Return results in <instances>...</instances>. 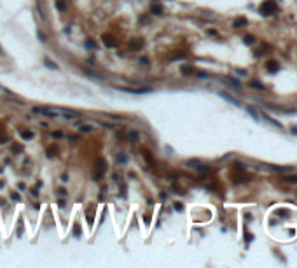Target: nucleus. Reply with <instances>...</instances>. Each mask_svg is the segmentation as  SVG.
<instances>
[{
  "instance_id": "f257e3e1",
  "label": "nucleus",
  "mask_w": 297,
  "mask_h": 268,
  "mask_svg": "<svg viewBox=\"0 0 297 268\" xmlns=\"http://www.w3.org/2000/svg\"><path fill=\"white\" fill-rule=\"evenodd\" d=\"M259 10H260L262 16H271V14L276 10V4H275V2H269V0H267V2H262Z\"/></svg>"
},
{
  "instance_id": "f03ea898",
  "label": "nucleus",
  "mask_w": 297,
  "mask_h": 268,
  "mask_svg": "<svg viewBox=\"0 0 297 268\" xmlns=\"http://www.w3.org/2000/svg\"><path fill=\"white\" fill-rule=\"evenodd\" d=\"M144 44H145V40L142 39V37H135V39H131L128 42V49L129 50H140L144 47Z\"/></svg>"
},
{
  "instance_id": "7ed1b4c3",
  "label": "nucleus",
  "mask_w": 297,
  "mask_h": 268,
  "mask_svg": "<svg viewBox=\"0 0 297 268\" xmlns=\"http://www.w3.org/2000/svg\"><path fill=\"white\" fill-rule=\"evenodd\" d=\"M94 171H96L94 178H96V179H98V178H102V176H103V172L107 171V162H105V159H98V160H96Z\"/></svg>"
},
{
  "instance_id": "20e7f679",
  "label": "nucleus",
  "mask_w": 297,
  "mask_h": 268,
  "mask_svg": "<svg viewBox=\"0 0 297 268\" xmlns=\"http://www.w3.org/2000/svg\"><path fill=\"white\" fill-rule=\"evenodd\" d=\"M121 91L124 92H129V94H149V92H152V87H140V89H126V87H119Z\"/></svg>"
},
{
  "instance_id": "39448f33",
  "label": "nucleus",
  "mask_w": 297,
  "mask_h": 268,
  "mask_svg": "<svg viewBox=\"0 0 297 268\" xmlns=\"http://www.w3.org/2000/svg\"><path fill=\"white\" fill-rule=\"evenodd\" d=\"M102 42H103V45L108 47V49L115 47V40H114V37L110 33H102Z\"/></svg>"
},
{
  "instance_id": "423d86ee",
  "label": "nucleus",
  "mask_w": 297,
  "mask_h": 268,
  "mask_svg": "<svg viewBox=\"0 0 297 268\" xmlns=\"http://www.w3.org/2000/svg\"><path fill=\"white\" fill-rule=\"evenodd\" d=\"M231 179H233L234 183H245V181H248V179H250V176H248V174H245L243 171H238V174H233V176H231Z\"/></svg>"
},
{
  "instance_id": "0eeeda50",
  "label": "nucleus",
  "mask_w": 297,
  "mask_h": 268,
  "mask_svg": "<svg viewBox=\"0 0 297 268\" xmlns=\"http://www.w3.org/2000/svg\"><path fill=\"white\" fill-rule=\"evenodd\" d=\"M266 70L269 71V73H276L278 70H280V65H278V61L269 59V61L266 63Z\"/></svg>"
},
{
  "instance_id": "6e6552de",
  "label": "nucleus",
  "mask_w": 297,
  "mask_h": 268,
  "mask_svg": "<svg viewBox=\"0 0 297 268\" xmlns=\"http://www.w3.org/2000/svg\"><path fill=\"white\" fill-rule=\"evenodd\" d=\"M33 113H42V115H46V117H58V113L52 111V110H49V108H33Z\"/></svg>"
},
{
  "instance_id": "1a4fd4ad",
  "label": "nucleus",
  "mask_w": 297,
  "mask_h": 268,
  "mask_svg": "<svg viewBox=\"0 0 297 268\" xmlns=\"http://www.w3.org/2000/svg\"><path fill=\"white\" fill-rule=\"evenodd\" d=\"M180 71H182V75H192L196 70H194L192 65H182V66H180Z\"/></svg>"
},
{
  "instance_id": "9d476101",
  "label": "nucleus",
  "mask_w": 297,
  "mask_h": 268,
  "mask_svg": "<svg viewBox=\"0 0 297 268\" xmlns=\"http://www.w3.org/2000/svg\"><path fill=\"white\" fill-rule=\"evenodd\" d=\"M46 153H47V157H49V159H54V157H56V153H58V146H56V145H51V146H47Z\"/></svg>"
},
{
  "instance_id": "9b49d317",
  "label": "nucleus",
  "mask_w": 297,
  "mask_h": 268,
  "mask_svg": "<svg viewBox=\"0 0 297 268\" xmlns=\"http://www.w3.org/2000/svg\"><path fill=\"white\" fill-rule=\"evenodd\" d=\"M44 66H47L49 70H60V66H58L56 63H52L49 58H44Z\"/></svg>"
},
{
  "instance_id": "f8f14e48",
  "label": "nucleus",
  "mask_w": 297,
  "mask_h": 268,
  "mask_svg": "<svg viewBox=\"0 0 297 268\" xmlns=\"http://www.w3.org/2000/svg\"><path fill=\"white\" fill-rule=\"evenodd\" d=\"M246 23H248L246 18H238V19L233 23V26H234V28H241V26H246Z\"/></svg>"
},
{
  "instance_id": "ddd939ff",
  "label": "nucleus",
  "mask_w": 297,
  "mask_h": 268,
  "mask_svg": "<svg viewBox=\"0 0 297 268\" xmlns=\"http://www.w3.org/2000/svg\"><path fill=\"white\" fill-rule=\"evenodd\" d=\"M19 134H21V138L25 139V141H30V139H33V132H31V131H21Z\"/></svg>"
},
{
  "instance_id": "4468645a",
  "label": "nucleus",
  "mask_w": 297,
  "mask_h": 268,
  "mask_svg": "<svg viewBox=\"0 0 297 268\" xmlns=\"http://www.w3.org/2000/svg\"><path fill=\"white\" fill-rule=\"evenodd\" d=\"M84 45H86V49H96V44H94V40L93 39H86Z\"/></svg>"
},
{
  "instance_id": "2eb2a0df",
  "label": "nucleus",
  "mask_w": 297,
  "mask_h": 268,
  "mask_svg": "<svg viewBox=\"0 0 297 268\" xmlns=\"http://www.w3.org/2000/svg\"><path fill=\"white\" fill-rule=\"evenodd\" d=\"M220 96H222V98H224V99H227V101H229V103H233V105H236V106H238V105H239V103H238V101H236L234 98H231V96H229V94H225V92H220Z\"/></svg>"
},
{
  "instance_id": "dca6fc26",
  "label": "nucleus",
  "mask_w": 297,
  "mask_h": 268,
  "mask_svg": "<svg viewBox=\"0 0 297 268\" xmlns=\"http://www.w3.org/2000/svg\"><path fill=\"white\" fill-rule=\"evenodd\" d=\"M250 85H252L254 89H260V91L264 89V84H262V82H259V80H252V82H250Z\"/></svg>"
},
{
  "instance_id": "f3484780",
  "label": "nucleus",
  "mask_w": 297,
  "mask_h": 268,
  "mask_svg": "<svg viewBox=\"0 0 297 268\" xmlns=\"http://www.w3.org/2000/svg\"><path fill=\"white\" fill-rule=\"evenodd\" d=\"M275 214H276V216H280V218H287V216H288V211H287V209H276V211H275Z\"/></svg>"
},
{
  "instance_id": "a211bd4d",
  "label": "nucleus",
  "mask_w": 297,
  "mask_h": 268,
  "mask_svg": "<svg viewBox=\"0 0 297 268\" xmlns=\"http://www.w3.org/2000/svg\"><path fill=\"white\" fill-rule=\"evenodd\" d=\"M54 7H56L58 10H65V9H67V5H65V2H63V0H56V2H54Z\"/></svg>"
},
{
  "instance_id": "6ab92c4d",
  "label": "nucleus",
  "mask_w": 297,
  "mask_h": 268,
  "mask_svg": "<svg viewBox=\"0 0 297 268\" xmlns=\"http://www.w3.org/2000/svg\"><path fill=\"white\" fill-rule=\"evenodd\" d=\"M269 49H271V47H269V45H267V44H264V47H262V49L255 50V56H262V54H264V52H267V50H269Z\"/></svg>"
},
{
  "instance_id": "aec40b11",
  "label": "nucleus",
  "mask_w": 297,
  "mask_h": 268,
  "mask_svg": "<svg viewBox=\"0 0 297 268\" xmlns=\"http://www.w3.org/2000/svg\"><path fill=\"white\" fill-rule=\"evenodd\" d=\"M243 42H245V44H254V42H255V37H254V35H245V37H243Z\"/></svg>"
},
{
  "instance_id": "412c9836",
  "label": "nucleus",
  "mask_w": 297,
  "mask_h": 268,
  "mask_svg": "<svg viewBox=\"0 0 297 268\" xmlns=\"http://www.w3.org/2000/svg\"><path fill=\"white\" fill-rule=\"evenodd\" d=\"M152 12L154 14H161V12H163V7H161L159 4H154L152 5Z\"/></svg>"
},
{
  "instance_id": "4be33fe9",
  "label": "nucleus",
  "mask_w": 297,
  "mask_h": 268,
  "mask_svg": "<svg viewBox=\"0 0 297 268\" xmlns=\"http://www.w3.org/2000/svg\"><path fill=\"white\" fill-rule=\"evenodd\" d=\"M246 111H248V113H250V115H252V117H254L255 120H259V115H257V111L252 108V106H246Z\"/></svg>"
},
{
  "instance_id": "5701e85b",
  "label": "nucleus",
  "mask_w": 297,
  "mask_h": 268,
  "mask_svg": "<svg viewBox=\"0 0 297 268\" xmlns=\"http://www.w3.org/2000/svg\"><path fill=\"white\" fill-rule=\"evenodd\" d=\"M117 162H119V164H126V162H128L126 155H124V153H119V155H117Z\"/></svg>"
},
{
  "instance_id": "b1692460",
  "label": "nucleus",
  "mask_w": 297,
  "mask_h": 268,
  "mask_svg": "<svg viewBox=\"0 0 297 268\" xmlns=\"http://www.w3.org/2000/svg\"><path fill=\"white\" fill-rule=\"evenodd\" d=\"M128 136L133 139V141H138V138H140V136H138V132H135V131H129V132H128Z\"/></svg>"
},
{
  "instance_id": "393cba45",
  "label": "nucleus",
  "mask_w": 297,
  "mask_h": 268,
  "mask_svg": "<svg viewBox=\"0 0 297 268\" xmlns=\"http://www.w3.org/2000/svg\"><path fill=\"white\" fill-rule=\"evenodd\" d=\"M84 73H86V75H89V77H94V79H103L102 75H96V73H94V71H91V70H86Z\"/></svg>"
},
{
  "instance_id": "a878e982",
  "label": "nucleus",
  "mask_w": 297,
  "mask_h": 268,
  "mask_svg": "<svg viewBox=\"0 0 297 268\" xmlns=\"http://www.w3.org/2000/svg\"><path fill=\"white\" fill-rule=\"evenodd\" d=\"M185 164H187L189 167H198V166H199V160H187Z\"/></svg>"
},
{
  "instance_id": "bb28decb",
  "label": "nucleus",
  "mask_w": 297,
  "mask_h": 268,
  "mask_svg": "<svg viewBox=\"0 0 297 268\" xmlns=\"http://www.w3.org/2000/svg\"><path fill=\"white\" fill-rule=\"evenodd\" d=\"M10 199L14 200V202H19V200H21V195H19V193H16V192H14V193H10Z\"/></svg>"
},
{
  "instance_id": "cd10ccee",
  "label": "nucleus",
  "mask_w": 297,
  "mask_h": 268,
  "mask_svg": "<svg viewBox=\"0 0 297 268\" xmlns=\"http://www.w3.org/2000/svg\"><path fill=\"white\" fill-rule=\"evenodd\" d=\"M285 181H287V183H294V185H296V183H297V176H287V178H285Z\"/></svg>"
},
{
  "instance_id": "c85d7f7f",
  "label": "nucleus",
  "mask_w": 297,
  "mask_h": 268,
  "mask_svg": "<svg viewBox=\"0 0 297 268\" xmlns=\"http://www.w3.org/2000/svg\"><path fill=\"white\" fill-rule=\"evenodd\" d=\"M81 132H91V125H88V124L81 125Z\"/></svg>"
},
{
  "instance_id": "c756f323",
  "label": "nucleus",
  "mask_w": 297,
  "mask_h": 268,
  "mask_svg": "<svg viewBox=\"0 0 297 268\" xmlns=\"http://www.w3.org/2000/svg\"><path fill=\"white\" fill-rule=\"evenodd\" d=\"M225 80H227V82H229L231 85H234V87H239V82H238L236 79H225Z\"/></svg>"
},
{
  "instance_id": "7c9ffc66",
  "label": "nucleus",
  "mask_w": 297,
  "mask_h": 268,
  "mask_svg": "<svg viewBox=\"0 0 297 268\" xmlns=\"http://www.w3.org/2000/svg\"><path fill=\"white\" fill-rule=\"evenodd\" d=\"M194 73L199 77V79H208V73H206V71H194Z\"/></svg>"
},
{
  "instance_id": "2f4dec72",
  "label": "nucleus",
  "mask_w": 297,
  "mask_h": 268,
  "mask_svg": "<svg viewBox=\"0 0 297 268\" xmlns=\"http://www.w3.org/2000/svg\"><path fill=\"white\" fill-rule=\"evenodd\" d=\"M37 37H39V40H40V42H46V40H47V37H46L42 31H37Z\"/></svg>"
},
{
  "instance_id": "473e14b6",
  "label": "nucleus",
  "mask_w": 297,
  "mask_h": 268,
  "mask_svg": "<svg viewBox=\"0 0 297 268\" xmlns=\"http://www.w3.org/2000/svg\"><path fill=\"white\" fill-rule=\"evenodd\" d=\"M51 136H52V138H54V139H60V138H61V136H63V134H61V132H60V131H54V132H52Z\"/></svg>"
},
{
  "instance_id": "72a5a7b5",
  "label": "nucleus",
  "mask_w": 297,
  "mask_h": 268,
  "mask_svg": "<svg viewBox=\"0 0 297 268\" xmlns=\"http://www.w3.org/2000/svg\"><path fill=\"white\" fill-rule=\"evenodd\" d=\"M173 207L177 209V211H182V209H184V206H182L180 202H175V204H173Z\"/></svg>"
},
{
  "instance_id": "f704fd0d",
  "label": "nucleus",
  "mask_w": 297,
  "mask_h": 268,
  "mask_svg": "<svg viewBox=\"0 0 297 268\" xmlns=\"http://www.w3.org/2000/svg\"><path fill=\"white\" fill-rule=\"evenodd\" d=\"M12 151H14V153H21V151H23V146H14Z\"/></svg>"
},
{
  "instance_id": "c9c22d12",
  "label": "nucleus",
  "mask_w": 297,
  "mask_h": 268,
  "mask_svg": "<svg viewBox=\"0 0 297 268\" xmlns=\"http://www.w3.org/2000/svg\"><path fill=\"white\" fill-rule=\"evenodd\" d=\"M140 63L142 65H149V58H140Z\"/></svg>"
},
{
  "instance_id": "e433bc0d",
  "label": "nucleus",
  "mask_w": 297,
  "mask_h": 268,
  "mask_svg": "<svg viewBox=\"0 0 297 268\" xmlns=\"http://www.w3.org/2000/svg\"><path fill=\"white\" fill-rule=\"evenodd\" d=\"M245 238H248V242H250V240L254 238V235H252V233H245Z\"/></svg>"
},
{
  "instance_id": "4c0bfd02",
  "label": "nucleus",
  "mask_w": 297,
  "mask_h": 268,
  "mask_svg": "<svg viewBox=\"0 0 297 268\" xmlns=\"http://www.w3.org/2000/svg\"><path fill=\"white\" fill-rule=\"evenodd\" d=\"M290 131H292V134H294V136H297V125H294Z\"/></svg>"
},
{
  "instance_id": "58836bf2",
  "label": "nucleus",
  "mask_w": 297,
  "mask_h": 268,
  "mask_svg": "<svg viewBox=\"0 0 297 268\" xmlns=\"http://www.w3.org/2000/svg\"><path fill=\"white\" fill-rule=\"evenodd\" d=\"M58 193H61V195H65V193H67V190H65V188H58Z\"/></svg>"
},
{
  "instance_id": "ea45409f",
  "label": "nucleus",
  "mask_w": 297,
  "mask_h": 268,
  "mask_svg": "<svg viewBox=\"0 0 297 268\" xmlns=\"http://www.w3.org/2000/svg\"><path fill=\"white\" fill-rule=\"evenodd\" d=\"M238 75H241V77H243V75H246V71H245V70H238Z\"/></svg>"
}]
</instances>
